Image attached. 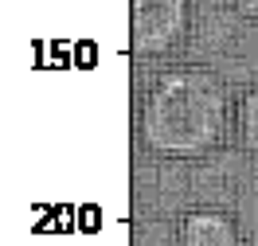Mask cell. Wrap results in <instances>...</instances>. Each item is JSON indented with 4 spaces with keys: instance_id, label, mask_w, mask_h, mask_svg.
Here are the masks:
<instances>
[{
    "instance_id": "obj_1",
    "label": "cell",
    "mask_w": 258,
    "mask_h": 246,
    "mask_svg": "<svg viewBox=\"0 0 258 246\" xmlns=\"http://www.w3.org/2000/svg\"><path fill=\"white\" fill-rule=\"evenodd\" d=\"M227 129V90L204 66H172L141 102V141L157 156H204Z\"/></svg>"
},
{
    "instance_id": "obj_2",
    "label": "cell",
    "mask_w": 258,
    "mask_h": 246,
    "mask_svg": "<svg viewBox=\"0 0 258 246\" xmlns=\"http://www.w3.org/2000/svg\"><path fill=\"white\" fill-rule=\"evenodd\" d=\"M188 28V0H129V39L137 55L176 47Z\"/></svg>"
},
{
    "instance_id": "obj_3",
    "label": "cell",
    "mask_w": 258,
    "mask_h": 246,
    "mask_svg": "<svg viewBox=\"0 0 258 246\" xmlns=\"http://www.w3.org/2000/svg\"><path fill=\"white\" fill-rule=\"evenodd\" d=\"M180 246H246L235 219L215 207H196L180 219Z\"/></svg>"
},
{
    "instance_id": "obj_4",
    "label": "cell",
    "mask_w": 258,
    "mask_h": 246,
    "mask_svg": "<svg viewBox=\"0 0 258 246\" xmlns=\"http://www.w3.org/2000/svg\"><path fill=\"white\" fill-rule=\"evenodd\" d=\"M239 141L246 148V156L258 164V82L239 102Z\"/></svg>"
},
{
    "instance_id": "obj_5",
    "label": "cell",
    "mask_w": 258,
    "mask_h": 246,
    "mask_svg": "<svg viewBox=\"0 0 258 246\" xmlns=\"http://www.w3.org/2000/svg\"><path fill=\"white\" fill-rule=\"evenodd\" d=\"M223 4H231V8L242 12V16H258V0H223Z\"/></svg>"
}]
</instances>
